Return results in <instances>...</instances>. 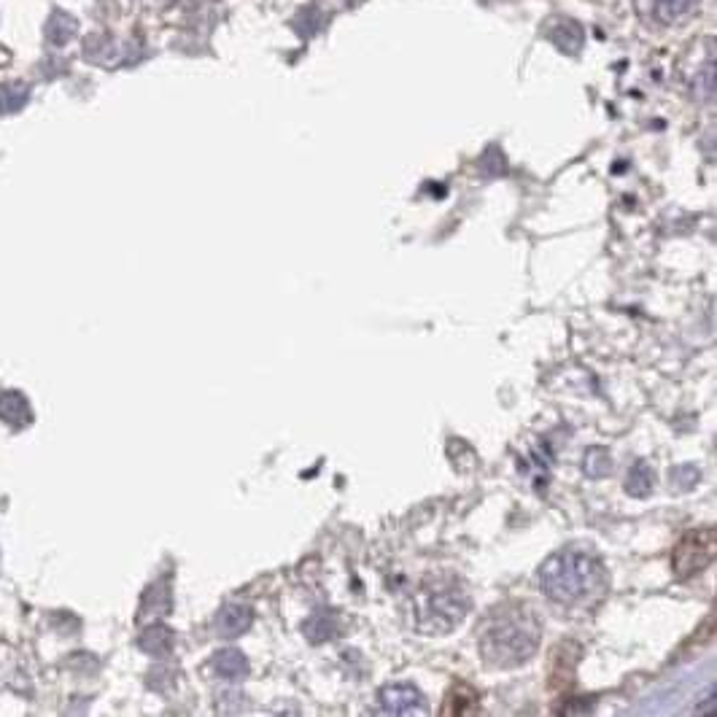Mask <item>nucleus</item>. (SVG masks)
I'll return each instance as SVG.
<instances>
[{
    "instance_id": "1",
    "label": "nucleus",
    "mask_w": 717,
    "mask_h": 717,
    "mask_svg": "<svg viewBox=\"0 0 717 717\" xmlns=\"http://www.w3.org/2000/svg\"><path fill=\"white\" fill-rule=\"evenodd\" d=\"M540 639V620L529 607L502 604L480 626V656L496 669H513L537 653Z\"/></svg>"
},
{
    "instance_id": "2",
    "label": "nucleus",
    "mask_w": 717,
    "mask_h": 717,
    "mask_svg": "<svg viewBox=\"0 0 717 717\" xmlns=\"http://www.w3.org/2000/svg\"><path fill=\"white\" fill-rule=\"evenodd\" d=\"M540 585L550 602L561 607L591 604L607 591L602 561L585 550H558L540 569Z\"/></svg>"
},
{
    "instance_id": "3",
    "label": "nucleus",
    "mask_w": 717,
    "mask_h": 717,
    "mask_svg": "<svg viewBox=\"0 0 717 717\" xmlns=\"http://www.w3.org/2000/svg\"><path fill=\"white\" fill-rule=\"evenodd\" d=\"M470 612V594L456 580H432L418 591L416 629L424 634H448Z\"/></svg>"
},
{
    "instance_id": "4",
    "label": "nucleus",
    "mask_w": 717,
    "mask_h": 717,
    "mask_svg": "<svg viewBox=\"0 0 717 717\" xmlns=\"http://www.w3.org/2000/svg\"><path fill=\"white\" fill-rule=\"evenodd\" d=\"M715 553V534L712 532H693L680 542V548L674 553V569L677 575H696L712 561Z\"/></svg>"
},
{
    "instance_id": "5",
    "label": "nucleus",
    "mask_w": 717,
    "mask_h": 717,
    "mask_svg": "<svg viewBox=\"0 0 717 717\" xmlns=\"http://www.w3.org/2000/svg\"><path fill=\"white\" fill-rule=\"evenodd\" d=\"M381 709L386 715H426L424 693L410 682H397L381 691Z\"/></svg>"
},
{
    "instance_id": "6",
    "label": "nucleus",
    "mask_w": 717,
    "mask_h": 717,
    "mask_svg": "<svg viewBox=\"0 0 717 717\" xmlns=\"http://www.w3.org/2000/svg\"><path fill=\"white\" fill-rule=\"evenodd\" d=\"M251 623H254V610L248 604H227L216 618V629L222 637L232 639L243 637L251 629Z\"/></svg>"
},
{
    "instance_id": "7",
    "label": "nucleus",
    "mask_w": 717,
    "mask_h": 717,
    "mask_svg": "<svg viewBox=\"0 0 717 717\" xmlns=\"http://www.w3.org/2000/svg\"><path fill=\"white\" fill-rule=\"evenodd\" d=\"M213 666H216V672L222 674L224 680H243L248 674V658L230 647V650H219L216 656H213Z\"/></svg>"
},
{
    "instance_id": "8",
    "label": "nucleus",
    "mask_w": 717,
    "mask_h": 717,
    "mask_svg": "<svg viewBox=\"0 0 717 717\" xmlns=\"http://www.w3.org/2000/svg\"><path fill=\"white\" fill-rule=\"evenodd\" d=\"M550 38H553V44L561 46L564 52H577L580 44H583V30H580V25H575V22L564 19L561 25L550 27Z\"/></svg>"
},
{
    "instance_id": "9",
    "label": "nucleus",
    "mask_w": 717,
    "mask_h": 717,
    "mask_svg": "<svg viewBox=\"0 0 717 717\" xmlns=\"http://www.w3.org/2000/svg\"><path fill=\"white\" fill-rule=\"evenodd\" d=\"M305 634L310 642H327L329 637L337 634V615L332 612H316L313 618L305 623Z\"/></svg>"
},
{
    "instance_id": "10",
    "label": "nucleus",
    "mask_w": 717,
    "mask_h": 717,
    "mask_svg": "<svg viewBox=\"0 0 717 717\" xmlns=\"http://www.w3.org/2000/svg\"><path fill=\"white\" fill-rule=\"evenodd\" d=\"M653 483H656V475H653V470H650V464H645V461H639L637 467L631 470L629 480H626V491H629L631 496H650V491H653Z\"/></svg>"
},
{
    "instance_id": "11",
    "label": "nucleus",
    "mask_w": 717,
    "mask_h": 717,
    "mask_svg": "<svg viewBox=\"0 0 717 717\" xmlns=\"http://www.w3.org/2000/svg\"><path fill=\"white\" fill-rule=\"evenodd\" d=\"M170 645H173V634H170L165 626H151L141 639V647L151 656H162V653H168Z\"/></svg>"
},
{
    "instance_id": "12",
    "label": "nucleus",
    "mask_w": 717,
    "mask_h": 717,
    "mask_svg": "<svg viewBox=\"0 0 717 717\" xmlns=\"http://www.w3.org/2000/svg\"><path fill=\"white\" fill-rule=\"evenodd\" d=\"M0 416L14 424H27V402L19 394H0Z\"/></svg>"
},
{
    "instance_id": "13",
    "label": "nucleus",
    "mask_w": 717,
    "mask_h": 717,
    "mask_svg": "<svg viewBox=\"0 0 717 717\" xmlns=\"http://www.w3.org/2000/svg\"><path fill=\"white\" fill-rule=\"evenodd\" d=\"M656 11L658 17L672 25V22H680V19H685L691 14L693 0H656Z\"/></svg>"
},
{
    "instance_id": "14",
    "label": "nucleus",
    "mask_w": 717,
    "mask_h": 717,
    "mask_svg": "<svg viewBox=\"0 0 717 717\" xmlns=\"http://www.w3.org/2000/svg\"><path fill=\"white\" fill-rule=\"evenodd\" d=\"M585 475H588V478H604V475H610V453L604 451V448L588 451V456H585Z\"/></svg>"
},
{
    "instance_id": "15",
    "label": "nucleus",
    "mask_w": 717,
    "mask_h": 717,
    "mask_svg": "<svg viewBox=\"0 0 717 717\" xmlns=\"http://www.w3.org/2000/svg\"><path fill=\"white\" fill-rule=\"evenodd\" d=\"M699 478H701L699 467H691V464H688V467H680V470H674V475H672L674 488H682V491H688V488L696 486V483H699Z\"/></svg>"
}]
</instances>
